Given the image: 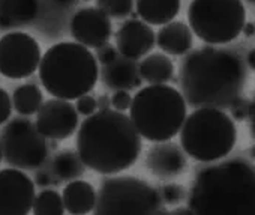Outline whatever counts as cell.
Segmentation results:
<instances>
[{
	"label": "cell",
	"instance_id": "obj_1",
	"mask_svg": "<svg viewBox=\"0 0 255 215\" xmlns=\"http://www.w3.org/2000/svg\"><path fill=\"white\" fill-rule=\"evenodd\" d=\"M179 80L185 101L195 109H230L243 93L246 68L239 53L207 45L185 56Z\"/></svg>",
	"mask_w": 255,
	"mask_h": 215
},
{
	"label": "cell",
	"instance_id": "obj_2",
	"mask_svg": "<svg viewBox=\"0 0 255 215\" xmlns=\"http://www.w3.org/2000/svg\"><path fill=\"white\" fill-rule=\"evenodd\" d=\"M75 145L84 166L101 175H117L132 167L141 154V136L131 118L114 109L87 116Z\"/></svg>",
	"mask_w": 255,
	"mask_h": 215
},
{
	"label": "cell",
	"instance_id": "obj_3",
	"mask_svg": "<svg viewBox=\"0 0 255 215\" xmlns=\"http://www.w3.org/2000/svg\"><path fill=\"white\" fill-rule=\"evenodd\" d=\"M186 199L197 215H255V166L236 158L204 167Z\"/></svg>",
	"mask_w": 255,
	"mask_h": 215
},
{
	"label": "cell",
	"instance_id": "obj_4",
	"mask_svg": "<svg viewBox=\"0 0 255 215\" xmlns=\"http://www.w3.org/2000/svg\"><path fill=\"white\" fill-rule=\"evenodd\" d=\"M39 80L54 98L72 101L90 93L99 78L95 54L80 42H57L42 56Z\"/></svg>",
	"mask_w": 255,
	"mask_h": 215
},
{
	"label": "cell",
	"instance_id": "obj_5",
	"mask_svg": "<svg viewBox=\"0 0 255 215\" xmlns=\"http://www.w3.org/2000/svg\"><path fill=\"white\" fill-rule=\"evenodd\" d=\"M129 118L138 134L149 142H168L186 119V101L177 89L150 84L132 96Z\"/></svg>",
	"mask_w": 255,
	"mask_h": 215
},
{
	"label": "cell",
	"instance_id": "obj_6",
	"mask_svg": "<svg viewBox=\"0 0 255 215\" xmlns=\"http://www.w3.org/2000/svg\"><path fill=\"white\" fill-rule=\"evenodd\" d=\"M237 142L234 121L221 109L200 107L180 128V145L185 154L201 163L227 157Z\"/></svg>",
	"mask_w": 255,
	"mask_h": 215
},
{
	"label": "cell",
	"instance_id": "obj_7",
	"mask_svg": "<svg viewBox=\"0 0 255 215\" xmlns=\"http://www.w3.org/2000/svg\"><path fill=\"white\" fill-rule=\"evenodd\" d=\"M96 215L165 214L161 193L135 176L105 178L96 191Z\"/></svg>",
	"mask_w": 255,
	"mask_h": 215
},
{
	"label": "cell",
	"instance_id": "obj_8",
	"mask_svg": "<svg viewBox=\"0 0 255 215\" xmlns=\"http://www.w3.org/2000/svg\"><path fill=\"white\" fill-rule=\"evenodd\" d=\"M192 33L210 45L234 41L246 23L242 0H192L188 8Z\"/></svg>",
	"mask_w": 255,
	"mask_h": 215
},
{
	"label": "cell",
	"instance_id": "obj_9",
	"mask_svg": "<svg viewBox=\"0 0 255 215\" xmlns=\"http://www.w3.org/2000/svg\"><path fill=\"white\" fill-rule=\"evenodd\" d=\"M0 148L3 161L20 170L39 169L50 155L48 139L27 116H17L0 130Z\"/></svg>",
	"mask_w": 255,
	"mask_h": 215
},
{
	"label": "cell",
	"instance_id": "obj_10",
	"mask_svg": "<svg viewBox=\"0 0 255 215\" xmlns=\"http://www.w3.org/2000/svg\"><path fill=\"white\" fill-rule=\"evenodd\" d=\"M39 42L29 33L15 30L0 38V74L11 80L30 77L41 63Z\"/></svg>",
	"mask_w": 255,
	"mask_h": 215
},
{
	"label": "cell",
	"instance_id": "obj_11",
	"mask_svg": "<svg viewBox=\"0 0 255 215\" xmlns=\"http://www.w3.org/2000/svg\"><path fill=\"white\" fill-rule=\"evenodd\" d=\"M36 197L35 181L23 170H0V215H26Z\"/></svg>",
	"mask_w": 255,
	"mask_h": 215
},
{
	"label": "cell",
	"instance_id": "obj_12",
	"mask_svg": "<svg viewBox=\"0 0 255 215\" xmlns=\"http://www.w3.org/2000/svg\"><path fill=\"white\" fill-rule=\"evenodd\" d=\"M78 112L66 99L51 98L44 101L36 113V127L48 140H66L78 128Z\"/></svg>",
	"mask_w": 255,
	"mask_h": 215
},
{
	"label": "cell",
	"instance_id": "obj_13",
	"mask_svg": "<svg viewBox=\"0 0 255 215\" xmlns=\"http://www.w3.org/2000/svg\"><path fill=\"white\" fill-rule=\"evenodd\" d=\"M69 32L75 42L87 48H98L107 44L111 36V18L98 6H86L71 18Z\"/></svg>",
	"mask_w": 255,
	"mask_h": 215
},
{
	"label": "cell",
	"instance_id": "obj_14",
	"mask_svg": "<svg viewBox=\"0 0 255 215\" xmlns=\"http://www.w3.org/2000/svg\"><path fill=\"white\" fill-rule=\"evenodd\" d=\"M156 44V35L143 20L131 18L122 23L116 32V48L120 56L138 60Z\"/></svg>",
	"mask_w": 255,
	"mask_h": 215
},
{
	"label": "cell",
	"instance_id": "obj_15",
	"mask_svg": "<svg viewBox=\"0 0 255 215\" xmlns=\"http://www.w3.org/2000/svg\"><path fill=\"white\" fill-rule=\"evenodd\" d=\"M186 158L183 149H180L176 143L159 142L152 146L146 155V167L147 170L161 179H173L180 176L186 170Z\"/></svg>",
	"mask_w": 255,
	"mask_h": 215
},
{
	"label": "cell",
	"instance_id": "obj_16",
	"mask_svg": "<svg viewBox=\"0 0 255 215\" xmlns=\"http://www.w3.org/2000/svg\"><path fill=\"white\" fill-rule=\"evenodd\" d=\"M99 74L102 83L111 90H131L140 86L143 81L135 60L120 54L111 63L104 65Z\"/></svg>",
	"mask_w": 255,
	"mask_h": 215
},
{
	"label": "cell",
	"instance_id": "obj_17",
	"mask_svg": "<svg viewBox=\"0 0 255 215\" xmlns=\"http://www.w3.org/2000/svg\"><path fill=\"white\" fill-rule=\"evenodd\" d=\"M194 44V33L189 24L183 21H170L156 33V45L171 56L188 54Z\"/></svg>",
	"mask_w": 255,
	"mask_h": 215
},
{
	"label": "cell",
	"instance_id": "obj_18",
	"mask_svg": "<svg viewBox=\"0 0 255 215\" xmlns=\"http://www.w3.org/2000/svg\"><path fill=\"white\" fill-rule=\"evenodd\" d=\"M39 14V0H0V30L29 26Z\"/></svg>",
	"mask_w": 255,
	"mask_h": 215
},
{
	"label": "cell",
	"instance_id": "obj_19",
	"mask_svg": "<svg viewBox=\"0 0 255 215\" xmlns=\"http://www.w3.org/2000/svg\"><path fill=\"white\" fill-rule=\"evenodd\" d=\"M65 211L72 215L93 212L96 205V190L87 181H71L62 191Z\"/></svg>",
	"mask_w": 255,
	"mask_h": 215
},
{
	"label": "cell",
	"instance_id": "obj_20",
	"mask_svg": "<svg viewBox=\"0 0 255 215\" xmlns=\"http://www.w3.org/2000/svg\"><path fill=\"white\" fill-rule=\"evenodd\" d=\"M180 0H137L138 17L152 26H162L173 21L180 12Z\"/></svg>",
	"mask_w": 255,
	"mask_h": 215
},
{
	"label": "cell",
	"instance_id": "obj_21",
	"mask_svg": "<svg viewBox=\"0 0 255 215\" xmlns=\"http://www.w3.org/2000/svg\"><path fill=\"white\" fill-rule=\"evenodd\" d=\"M138 72L141 80L149 84H165L173 78L174 65L167 54L152 53L140 62Z\"/></svg>",
	"mask_w": 255,
	"mask_h": 215
},
{
	"label": "cell",
	"instance_id": "obj_22",
	"mask_svg": "<svg viewBox=\"0 0 255 215\" xmlns=\"http://www.w3.org/2000/svg\"><path fill=\"white\" fill-rule=\"evenodd\" d=\"M44 102L42 90L33 84L26 83L18 86L12 93V105L21 116H32L36 115Z\"/></svg>",
	"mask_w": 255,
	"mask_h": 215
},
{
	"label": "cell",
	"instance_id": "obj_23",
	"mask_svg": "<svg viewBox=\"0 0 255 215\" xmlns=\"http://www.w3.org/2000/svg\"><path fill=\"white\" fill-rule=\"evenodd\" d=\"M53 173L62 181H74L84 175L86 166L81 161L78 152L72 149H65L59 152L53 160Z\"/></svg>",
	"mask_w": 255,
	"mask_h": 215
},
{
	"label": "cell",
	"instance_id": "obj_24",
	"mask_svg": "<svg viewBox=\"0 0 255 215\" xmlns=\"http://www.w3.org/2000/svg\"><path fill=\"white\" fill-rule=\"evenodd\" d=\"M32 212L35 215H62L65 214V205L62 194L51 188H42L41 193L36 194Z\"/></svg>",
	"mask_w": 255,
	"mask_h": 215
},
{
	"label": "cell",
	"instance_id": "obj_25",
	"mask_svg": "<svg viewBox=\"0 0 255 215\" xmlns=\"http://www.w3.org/2000/svg\"><path fill=\"white\" fill-rule=\"evenodd\" d=\"M96 6L110 18L122 20L132 14L134 0H95Z\"/></svg>",
	"mask_w": 255,
	"mask_h": 215
},
{
	"label": "cell",
	"instance_id": "obj_26",
	"mask_svg": "<svg viewBox=\"0 0 255 215\" xmlns=\"http://www.w3.org/2000/svg\"><path fill=\"white\" fill-rule=\"evenodd\" d=\"M159 193L164 203L167 205H180L188 197L185 187H182L180 184H167L161 188Z\"/></svg>",
	"mask_w": 255,
	"mask_h": 215
},
{
	"label": "cell",
	"instance_id": "obj_27",
	"mask_svg": "<svg viewBox=\"0 0 255 215\" xmlns=\"http://www.w3.org/2000/svg\"><path fill=\"white\" fill-rule=\"evenodd\" d=\"M75 109L78 112V115H83V116H90L93 115L96 110H98V102H96V98L92 96L90 93H86V95H81L80 98H77V102H75Z\"/></svg>",
	"mask_w": 255,
	"mask_h": 215
},
{
	"label": "cell",
	"instance_id": "obj_28",
	"mask_svg": "<svg viewBox=\"0 0 255 215\" xmlns=\"http://www.w3.org/2000/svg\"><path fill=\"white\" fill-rule=\"evenodd\" d=\"M132 104V96L129 90H114L111 95V107L114 110L125 112L128 109H131Z\"/></svg>",
	"mask_w": 255,
	"mask_h": 215
},
{
	"label": "cell",
	"instance_id": "obj_29",
	"mask_svg": "<svg viewBox=\"0 0 255 215\" xmlns=\"http://www.w3.org/2000/svg\"><path fill=\"white\" fill-rule=\"evenodd\" d=\"M230 112H231L233 119H236V121H248L249 113H251V101L240 96L236 102H233V105L230 107Z\"/></svg>",
	"mask_w": 255,
	"mask_h": 215
},
{
	"label": "cell",
	"instance_id": "obj_30",
	"mask_svg": "<svg viewBox=\"0 0 255 215\" xmlns=\"http://www.w3.org/2000/svg\"><path fill=\"white\" fill-rule=\"evenodd\" d=\"M12 109H14V105H12L11 95L5 89L0 87V125H3L9 121Z\"/></svg>",
	"mask_w": 255,
	"mask_h": 215
},
{
	"label": "cell",
	"instance_id": "obj_31",
	"mask_svg": "<svg viewBox=\"0 0 255 215\" xmlns=\"http://www.w3.org/2000/svg\"><path fill=\"white\" fill-rule=\"evenodd\" d=\"M117 56H119L117 48H116L114 45L108 44V42L104 44V45H101V47H98V48H96V54H95L96 60H98L102 66L111 63Z\"/></svg>",
	"mask_w": 255,
	"mask_h": 215
},
{
	"label": "cell",
	"instance_id": "obj_32",
	"mask_svg": "<svg viewBox=\"0 0 255 215\" xmlns=\"http://www.w3.org/2000/svg\"><path fill=\"white\" fill-rule=\"evenodd\" d=\"M35 185H38V187H41V188H47L50 184H53L54 181H53V178H51V175L48 173V172H45V170H42V172H38L36 175H35Z\"/></svg>",
	"mask_w": 255,
	"mask_h": 215
},
{
	"label": "cell",
	"instance_id": "obj_33",
	"mask_svg": "<svg viewBox=\"0 0 255 215\" xmlns=\"http://www.w3.org/2000/svg\"><path fill=\"white\" fill-rule=\"evenodd\" d=\"M249 130H251V134L255 140V95L251 101V113H249Z\"/></svg>",
	"mask_w": 255,
	"mask_h": 215
},
{
	"label": "cell",
	"instance_id": "obj_34",
	"mask_svg": "<svg viewBox=\"0 0 255 215\" xmlns=\"http://www.w3.org/2000/svg\"><path fill=\"white\" fill-rule=\"evenodd\" d=\"M96 102H98V109H99V110L110 109V107H111V96H107V95H99V98L96 99Z\"/></svg>",
	"mask_w": 255,
	"mask_h": 215
},
{
	"label": "cell",
	"instance_id": "obj_35",
	"mask_svg": "<svg viewBox=\"0 0 255 215\" xmlns=\"http://www.w3.org/2000/svg\"><path fill=\"white\" fill-rule=\"evenodd\" d=\"M246 65L252 69V71H255V48H252V50H249L248 51V54H246Z\"/></svg>",
	"mask_w": 255,
	"mask_h": 215
},
{
	"label": "cell",
	"instance_id": "obj_36",
	"mask_svg": "<svg viewBox=\"0 0 255 215\" xmlns=\"http://www.w3.org/2000/svg\"><path fill=\"white\" fill-rule=\"evenodd\" d=\"M78 0H53V3L59 8H69V6H74Z\"/></svg>",
	"mask_w": 255,
	"mask_h": 215
},
{
	"label": "cell",
	"instance_id": "obj_37",
	"mask_svg": "<svg viewBox=\"0 0 255 215\" xmlns=\"http://www.w3.org/2000/svg\"><path fill=\"white\" fill-rule=\"evenodd\" d=\"M242 33L246 36V38H251L255 35V26L252 23H245L243 29H242Z\"/></svg>",
	"mask_w": 255,
	"mask_h": 215
},
{
	"label": "cell",
	"instance_id": "obj_38",
	"mask_svg": "<svg viewBox=\"0 0 255 215\" xmlns=\"http://www.w3.org/2000/svg\"><path fill=\"white\" fill-rule=\"evenodd\" d=\"M173 214H186V215H188V214H194V212H192V209L186 205V208H176V209L173 211Z\"/></svg>",
	"mask_w": 255,
	"mask_h": 215
},
{
	"label": "cell",
	"instance_id": "obj_39",
	"mask_svg": "<svg viewBox=\"0 0 255 215\" xmlns=\"http://www.w3.org/2000/svg\"><path fill=\"white\" fill-rule=\"evenodd\" d=\"M251 157H252V158H255V146L251 149Z\"/></svg>",
	"mask_w": 255,
	"mask_h": 215
},
{
	"label": "cell",
	"instance_id": "obj_40",
	"mask_svg": "<svg viewBox=\"0 0 255 215\" xmlns=\"http://www.w3.org/2000/svg\"><path fill=\"white\" fill-rule=\"evenodd\" d=\"M246 2H248L249 5H254V6H255V0H246Z\"/></svg>",
	"mask_w": 255,
	"mask_h": 215
},
{
	"label": "cell",
	"instance_id": "obj_41",
	"mask_svg": "<svg viewBox=\"0 0 255 215\" xmlns=\"http://www.w3.org/2000/svg\"><path fill=\"white\" fill-rule=\"evenodd\" d=\"M2 160H3V157H2V148H0V163H2Z\"/></svg>",
	"mask_w": 255,
	"mask_h": 215
},
{
	"label": "cell",
	"instance_id": "obj_42",
	"mask_svg": "<svg viewBox=\"0 0 255 215\" xmlns=\"http://www.w3.org/2000/svg\"><path fill=\"white\" fill-rule=\"evenodd\" d=\"M83 2H89V0H83Z\"/></svg>",
	"mask_w": 255,
	"mask_h": 215
}]
</instances>
